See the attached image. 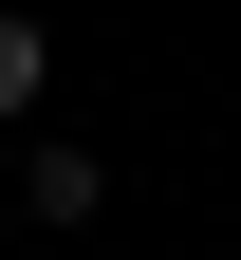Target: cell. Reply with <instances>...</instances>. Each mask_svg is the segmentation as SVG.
Segmentation results:
<instances>
[{
  "mask_svg": "<svg viewBox=\"0 0 241 260\" xmlns=\"http://www.w3.org/2000/svg\"><path fill=\"white\" fill-rule=\"evenodd\" d=\"M93 205H112V168H93L75 130H38V149H19V223H38V242H75Z\"/></svg>",
  "mask_w": 241,
  "mask_h": 260,
  "instance_id": "1",
  "label": "cell"
},
{
  "mask_svg": "<svg viewBox=\"0 0 241 260\" xmlns=\"http://www.w3.org/2000/svg\"><path fill=\"white\" fill-rule=\"evenodd\" d=\"M38 93H56V38H38V19H0V130L38 112Z\"/></svg>",
  "mask_w": 241,
  "mask_h": 260,
  "instance_id": "2",
  "label": "cell"
}]
</instances>
